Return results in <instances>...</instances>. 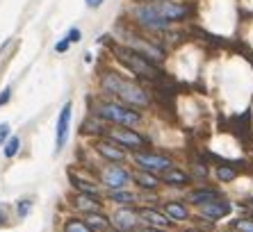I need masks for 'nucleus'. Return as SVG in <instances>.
Masks as SVG:
<instances>
[{"instance_id":"423d86ee","label":"nucleus","mask_w":253,"mask_h":232,"mask_svg":"<svg viewBox=\"0 0 253 232\" xmlns=\"http://www.w3.org/2000/svg\"><path fill=\"white\" fill-rule=\"evenodd\" d=\"M137 21L151 30H167L171 25L165 16H160V14L155 12L151 2H148V5H141L139 9H137Z\"/></svg>"},{"instance_id":"dca6fc26","label":"nucleus","mask_w":253,"mask_h":232,"mask_svg":"<svg viewBox=\"0 0 253 232\" xmlns=\"http://www.w3.org/2000/svg\"><path fill=\"white\" fill-rule=\"evenodd\" d=\"M165 216L169 221H187L189 209L185 207L183 203H176V200H169L165 203Z\"/></svg>"},{"instance_id":"cd10ccee","label":"nucleus","mask_w":253,"mask_h":232,"mask_svg":"<svg viewBox=\"0 0 253 232\" xmlns=\"http://www.w3.org/2000/svg\"><path fill=\"white\" fill-rule=\"evenodd\" d=\"M7 137H9V125H7V123H2V125H0V144H5Z\"/></svg>"},{"instance_id":"6ab92c4d","label":"nucleus","mask_w":253,"mask_h":232,"mask_svg":"<svg viewBox=\"0 0 253 232\" xmlns=\"http://www.w3.org/2000/svg\"><path fill=\"white\" fill-rule=\"evenodd\" d=\"M107 198H110L112 203L121 205V207H128V205H135L137 203V196H135V193L126 192V189H114V192L107 193Z\"/></svg>"},{"instance_id":"f704fd0d","label":"nucleus","mask_w":253,"mask_h":232,"mask_svg":"<svg viewBox=\"0 0 253 232\" xmlns=\"http://www.w3.org/2000/svg\"><path fill=\"white\" fill-rule=\"evenodd\" d=\"M247 203H249V205H251V207H253V196H251V198H249V200H247Z\"/></svg>"},{"instance_id":"412c9836","label":"nucleus","mask_w":253,"mask_h":232,"mask_svg":"<svg viewBox=\"0 0 253 232\" xmlns=\"http://www.w3.org/2000/svg\"><path fill=\"white\" fill-rule=\"evenodd\" d=\"M71 182L80 189V193H89V196H98V189L89 180H83V178H78V175H71Z\"/></svg>"},{"instance_id":"c9c22d12","label":"nucleus","mask_w":253,"mask_h":232,"mask_svg":"<svg viewBox=\"0 0 253 232\" xmlns=\"http://www.w3.org/2000/svg\"><path fill=\"white\" fill-rule=\"evenodd\" d=\"M230 232H235V230H230Z\"/></svg>"},{"instance_id":"473e14b6","label":"nucleus","mask_w":253,"mask_h":232,"mask_svg":"<svg viewBox=\"0 0 253 232\" xmlns=\"http://www.w3.org/2000/svg\"><path fill=\"white\" fill-rule=\"evenodd\" d=\"M187 232H206V230H199V228L194 230V228H192V230H187Z\"/></svg>"},{"instance_id":"c85d7f7f","label":"nucleus","mask_w":253,"mask_h":232,"mask_svg":"<svg viewBox=\"0 0 253 232\" xmlns=\"http://www.w3.org/2000/svg\"><path fill=\"white\" fill-rule=\"evenodd\" d=\"M69 46H71L69 39H62V41L57 43V46H55V50H57V52H64V50H69Z\"/></svg>"},{"instance_id":"9d476101","label":"nucleus","mask_w":253,"mask_h":232,"mask_svg":"<svg viewBox=\"0 0 253 232\" xmlns=\"http://www.w3.org/2000/svg\"><path fill=\"white\" fill-rule=\"evenodd\" d=\"M96 151H98L100 157H105V159H110V162H114V164H121L126 159V151L110 139L98 141V144H96Z\"/></svg>"},{"instance_id":"a878e982","label":"nucleus","mask_w":253,"mask_h":232,"mask_svg":"<svg viewBox=\"0 0 253 232\" xmlns=\"http://www.w3.org/2000/svg\"><path fill=\"white\" fill-rule=\"evenodd\" d=\"M30 209H32L30 200H18V216H21V219H25V216L30 214Z\"/></svg>"},{"instance_id":"2f4dec72","label":"nucleus","mask_w":253,"mask_h":232,"mask_svg":"<svg viewBox=\"0 0 253 232\" xmlns=\"http://www.w3.org/2000/svg\"><path fill=\"white\" fill-rule=\"evenodd\" d=\"M139 232H162V230H158V228H141Z\"/></svg>"},{"instance_id":"20e7f679","label":"nucleus","mask_w":253,"mask_h":232,"mask_svg":"<svg viewBox=\"0 0 253 232\" xmlns=\"http://www.w3.org/2000/svg\"><path fill=\"white\" fill-rule=\"evenodd\" d=\"M135 162L141 166V171H148V173H158V171H169L173 166V159L167 155H158V153H135Z\"/></svg>"},{"instance_id":"5701e85b","label":"nucleus","mask_w":253,"mask_h":232,"mask_svg":"<svg viewBox=\"0 0 253 232\" xmlns=\"http://www.w3.org/2000/svg\"><path fill=\"white\" fill-rule=\"evenodd\" d=\"M18 148H21V139L14 134V137H9L5 141V157H14L18 153Z\"/></svg>"},{"instance_id":"4468645a","label":"nucleus","mask_w":253,"mask_h":232,"mask_svg":"<svg viewBox=\"0 0 253 232\" xmlns=\"http://www.w3.org/2000/svg\"><path fill=\"white\" fill-rule=\"evenodd\" d=\"M73 205L78 209H83L84 214H91V212H98L100 209V198L98 196H89V193H76L73 196Z\"/></svg>"},{"instance_id":"0eeeda50","label":"nucleus","mask_w":253,"mask_h":232,"mask_svg":"<svg viewBox=\"0 0 253 232\" xmlns=\"http://www.w3.org/2000/svg\"><path fill=\"white\" fill-rule=\"evenodd\" d=\"M107 139L114 141L119 146H126V148H141L144 146V137L128 128H114L107 132Z\"/></svg>"},{"instance_id":"393cba45","label":"nucleus","mask_w":253,"mask_h":232,"mask_svg":"<svg viewBox=\"0 0 253 232\" xmlns=\"http://www.w3.org/2000/svg\"><path fill=\"white\" fill-rule=\"evenodd\" d=\"M235 168H230V166H217V178L221 182H230L233 178H235Z\"/></svg>"},{"instance_id":"bb28decb","label":"nucleus","mask_w":253,"mask_h":232,"mask_svg":"<svg viewBox=\"0 0 253 232\" xmlns=\"http://www.w3.org/2000/svg\"><path fill=\"white\" fill-rule=\"evenodd\" d=\"M9 98H12V89H2L0 91V107L9 103Z\"/></svg>"},{"instance_id":"f03ea898","label":"nucleus","mask_w":253,"mask_h":232,"mask_svg":"<svg viewBox=\"0 0 253 232\" xmlns=\"http://www.w3.org/2000/svg\"><path fill=\"white\" fill-rule=\"evenodd\" d=\"M96 114L105 121H112L117 125H124V128H135L141 123V114L135 107H128V105L121 103H100Z\"/></svg>"},{"instance_id":"72a5a7b5","label":"nucleus","mask_w":253,"mask_h":232,"mask_svg":"<svg viewBox=\"0 0 253 232\" xmlns=\"http://www.w3.org/2000/svg\"><path fill=\"white\" fill-rule=\"evenodd\" d=\"M105 232H124V230H117V228H112V230H105Z\"/></svg>"},{"instance_id":"f8f14e48","label":"nucleus","mask_w":253,"mask_h":232,"mask_svg":"<svg viewBox=\"0 0 253 232\" xmlns=\"http://www.w3.org/2000/svg\"><path fill=\"white\" fill-rule=\"evenodd\" d=\"M137 212L135 209H128V207H121L117 212V214L112 216V226L117 228V230H124V232H128L130 228H135L137 226Z\"/></svg>"},{"instance_id":"6e6552de","label":"nucleus","mask_w":253,"mask_h":232,"mask_svg":"<svg viewBox=\"0 0 253 232\" xmlns=\"http://www.w3.org/2000/svg\"><path fill=\"white\" fill-rule=\"evenodd\" d=\"M151 5H153L155 12H158L160 16H165L169 23H173V21H180V18L187 14V9H185L180 2H173V0H153Z\"/></svg>"},{"instance_id":"f257e3e1","label":"nucleus","mask_w":253,"mask_h":232,"mask_svg":"<svg viewBox=\"0 0 253 232\" xmlns=\"http://www.w3.org/2000/svg\"><path fill=\"white\" fill-rule=\"evenodd\" d=\"M103 89L114 93V96L121 100V105H128V107H146V105L151 103L148 93L144 91L139 84H135V82H130V80H124V77L117 76V73H107V76L103 77Z\"/></svg>"},{"instance_id":"9b49d317","label":"nucleus","mask_w":253,"mask_h":232,"mask_svg":"<svg viewBox=\"0 0 253 232\" xmlns=\"http://www.w3.org/2000/svg\"><path fill=\"white\" fill-rule=\"evenodd\" d=\"M230 203H226V200H212V203H206V205H201V214L206 216V219H210L212 223L217 219H224L226 214H230Z\"/></svg>"},{"instance_id":"1a4fd4ad","label":"nucleus","mask_w":253,"mask_h":232,"mask_svg":"<svg viewBox=\"0 0 253 232\" xmlns=\"http://www.w3.org/2000/svg\"><path fill=\"white\" fill-rule=\"evenodd\" d=\"M69 125H71V103H66L64 107H62V112H59V118H57V130H55V137H57V141H55V151H62L66 146V137H69Z\"/></svg>"},{"instance_id":"2eb2a0df","label":"nucleus","mask_w":253,"mask_h":232,"mask_svg":"<svg viewBox=\"0 0 253 232\" xmlns=\"http://www.w3.org/2000/svg\"><path fill=\"white\" fill-rule=\"evenodd\" d=\"M160 182H165V185H171V187H185V185L189 182V175L185 173V171H180V168L171 166L169 171H165V173H162Z\"/></svg>"},{"instance_id":"f3484780","label":"nucleus","mask_w":253,"mask_h":232,"mask_svg":"<svg viewBox=\"0 0 253 232\" xmlns=\"http://www.w3.org/2000/svg\"><path fill=\"white\" fill-rule=\"evenodd\" d=\"M135 182L141 187V189H148V192H153V189H158V187L162 185L158 175L148 173V171H139V173H135Z\"/></svg>"},{"instance_id":"ddd939ff","label":"nucleus","mask_w":253,"mask_h":232,"mask_svg":"<svg viewBox=\"0 0 253 232\" xmlns=\"http://www.w3.org/2000/svg\"><path fill=\"white\" fill-rule=\"evenodd\" d=\"M139 219H144L148 223L151 228H158V230H167V228L171 226V221L167 219L162 212H158V209H148V207H144V209H139Z\"/></svg>"},{"instance_id":"aec40b11","label":"nucleus","mask_w":253,"mask_h":232,"mask_svg":"<svg viewBox=\"0 0 253 232\" xmlns=\"http://www.w3.org/2000/svg\"><path fill=\"white\" fill-rule=\"evenodd\" d=\"M84 223H87L91 230H110V221L105 214H98V212H91V214H84Z\"/></svg>"},{"instance_id":"7c9ffc66","label":"nucleus","mask_w":253,"mask_h":232,"mask_svg":"<svg viewBox=\"0 0 253 232\" xmlns=\"http://www.w3.org/2000/svg\"><path fill=\"white\" fill-rule=\"evenodd\" d=\"M84 2H87V7H91V9H96V7H100V5H103V2H105V0H84Z\"/></svg>"},{"instance_id":"39448f33","label":"nucleus","mask_w":253,"mask_h":232,"mask_svg":"<svg viewBox=\"0 0 253 232\" xmlns=\"http://www.w3.org/2000/svg\"><path fill=\"white\" fill-rule=\"evenodd\" d=\"M100 180H103V185L110 187L114 192V189H126V185H130V180H132V175L121 164H112V166H107L100 173Z\"/></svg>"},{"instance_id":"4be33fe9","label":"nucleus","mask_w":253,"mask_h":232,"mask_svg":"<svg viewBox=\"0 0 253 232\" xmlns=\"http://www.w3.org/2000/svg\"><path fill=\"white\" fill-rule=\"evenodd\" d=\"M64 232H94V230H91L83 219H69L64 223Z\"/></svg>"},{"instance_id":"c756f323","label":"nucleus","mask_w":253,"mask_h":232,"mask_svg":"<svg viewBox=\"0 0 253 232\" xmlns=\"http://www.w3.org/2000/svg\"><path fill=\"white\" fill-rule=\"evenodd\" d=\"M66 39H69V43H76V41L80 39V32H78L76 28H73V30H71V32H69V37H66Z\"/></svg>"},{"instance_id":"b1692460","label":"nucleus","mask_w":253,"mask_h":232,"mask_svg":"<svg viewBox=\"0 0 253 232\" xmlns=\"http://www.w3.org/2000/svg\"><path fill=\"white\" fill-rule=\"evenodd\" d=\"M233 230H235V232H253V219H237V221H233Z\"/></svg>"},{"instance_id":"7ed1b4c3","label":"nucleus","mask_w":253,"mask_h":232,"mask_svg":"<svg viewBox=\"0 0 253 232\" xmlns=\"http://www.w3.org/2000/svg\"><path fill=\"white\" fill-rule=\"evenodd\" d=\"M119 55V62L124 66H128L135 76H144L148 77V80H155V77H160L158 69H155V64H151L144 55H139V52H135L132 48H119L117 50Z\"/></svg>"},{"instance_id":"a211bd4d","label":"nucleus","mask_w":253,"mask_h":232,"mask_svg":"<svg viewBox=\"0 0 253 232\" xmlns=\"http://www.w3.org/2000/svg\"><path fill=\"white\" fill-rule=\"evenodd\" d=\"M219 198V192H214V189H194V192L189 193V200L194 205H206V203H212V200H217Z\"/></svg>"}]
</instances>
